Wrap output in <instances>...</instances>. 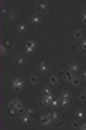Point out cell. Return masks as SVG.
Listing matches in <instances>:
<instances>
[{"mask_svg":"<svg viewBox=\"0 0 86 130\" xmlns=\"http://www.w3.org/2000/svg\"><path fill=\"white\" fill-rule=\"evenodd\" d=\"M10 87H12V90H15V92H20V90L25 87V80H23L22 77H15V78L12 80Z\"/></svg>","mask_w":86,"mask_h":130,"instance_id":"6da1fadb","label":"cell"},{"mask_svg":"<svg viewBox=\"0 0 86 130\" xmlns=\"http://www.w3.org/2000/svg\"><path fill=\"white\" fill-rule=\"evenodd\" d=\"M65 77H66V82H68V84H71L73 87H79V85H81V80H79L73 72H66V73H65Z\"/></svg>","mask_w":86,"mask_h":130,"instance_id":"7a4b0ae2","label":"cell"},{"mask_svg":"<svg viewBox=\"0 0 86 130\" xmlns=\"http://www.w3.org/2000/svg\"><path fill=\"white\" fill-rule=\"evenodd\" d=\"M7 105L13 107L15 110H18L20 113H22V112H25V105H23V102H22V100H18V99H12V100H8Z\"/></svg>","mask_w":86,"mask_h":130,"instance_id":"3957f363","label":"cell"},{"mask_svg":"<svg viewBox=\"0 0 86 130\" xmlns=\"http://www.w3.org/2000/svg\"><path fill=\"white\" fill-rule=\"evenodd\" d=\"M51 122H53V117H51V113H43V115H40V119H38V123H40L41 127H46V125H50Z\"/></svg>","mask_w":86,"mask_h":130,"instance_id":"277c9868","label":"cell"},{"mask_svg":"<svg viewBox=\"0 0 86 130\" xmlns=\"http://www.w3.org/2000/svg\"><path fill=\"white\" fill-rule=\"evenodd\" d=\"M35 48H37V43H35V40H26L25 42V54H33Z\"/></svg>","mask_w":86,"mask_h":130,"instance_id":"5b68a950","label":"cell"},{"mask_svg":"<svg viewBox=\"0 0 86 130\" xmlns=\"http://www.w3.org/2000/svg\"><path fill=\"white\" fill-rule=\"evenodd\" d=\"M2 47H5L7 50H10L12 47H13V38L10 37V35H7V37L2 38Z\"/></svg>","mask_w":86,"mask_h":130,"instance_id":"8992f818","label":"cell"},{"mask_svg":"<svg viewBox=\"0 0 86 130\" xmlns=\"http://www.w3.org/2000/svg\"><path fill=\"white\" fill-rule=\"evenodd\" d=\"M37 8L40 13H46L50 10V4L48 2H37Z\"/></svg>","mask_w":86,"mask_h":130,"instance_id":"52a82bcc","label":"cell"},{"mask_svg":"<svg viewBox=\"0 0 86 130\" xmlns=\"http://www.w3.org/2000/svg\"><path fill=\"white\" fill-rule=\"evenodd\" d=\"M18 113H20L18 110H15L13 107H10V105H7V110H5V115H7L8 119H15V117H17Z\"/></svg>","mask_w":86,"mask_h":130,"instance_id":"ba28073f","label":"cell"},{"mask_svg":"<svg viewBox=\"0 0 86 130\" xmlns=\"http://www.w3.org/2000/svg\"><path fill=\"white\" fill-rule=\"evenodd\" d=\"M48 69H50V63L46 60H40L38 62V70H40V72H48Z\"/></svg>","mask_w":86,"mask_h":130,"instance_id":"9c48e42d","label":"cell"},{"mask_svg":"<svg viewBox=\"0 0 86 130\" xmlns=\"http://www.w3.org/2000/svg\"><path fill=\"white\" fill-rule=\"evenodd\" d=\"M15 67H18V69H23L25 67V57H22V55H18V57H15Z\"/></svg>","mask_w":86,"mask_h":130,"instance_id":"30bf717a","label":"cell"},{"mask_svg":"<svg viewBox=\"0 0 86 130\" xmlns=\"http://www.w3.org/2000/svg\"><path fill=\"white\" fill-rule=\"evenodd\" d=\"M30 119H32V115H28L26 112H22V113H20V122L22 123H28Z\"/></svg>","mask_w":86,"mask_h":130,"instance_id":"8fae6325","label":"cell"},{"mask_svg":"<svg viewBox=\"0 0 86 130\" xmlns=\"http://www.w3.org/2000/svg\"><path fill=\"white\" fill-rule=\"evenodd\" d=\"M48 84L53 85V87H55V85H60V77H58V75H51L48 78Z\"/></svg>","mask_w":86,"mask_h":130,"instance_id":"7c38bea8","label":"cell"},{"mask_svg":"<svg viewBox=\"0 0 86 130\" xmlns=\"http://www.w3.org/2000/svg\"><path fill=\"white\" fill-rule=\"evenodd\" d=\"M70 105V99H60V107L61 108H68Z\"/></svg>","mask_w":86,"mask_h":130,"instance_id":"4fadbf2b","label":"cell"},{"mask_svg":"<svg viewBox=\"0 0 86 130\" xmlns=\"http://www.w3.org/2000/svg\"><path fill=\"white\" fill-rule=\"evenodd\" d=\"M68 72H78V63H70V67H68Z\"/></svg>","mask_w":86,"mask_h":130,"instance_id":"5bb4252c","label":"cell"},{"mask_svg":"<svg viewBox=\"0 0 86 130\" xmlns=\"http://www.w3.org/2000/svg\"><path fill=\"white\" fill-rule=\"evenodd\" d=\"M38 82H40V78H38V75H30V84H32V85H37Z\"/></svg>","mask_w":86,"mask_h":130,"instance_id":"9a60e30c","label":"cell"},{"mask_svg":"<svg viewBox=\"0 0 86 130\" xmlns=\"http://www.w3.org/2000/svg\"><path fill=\"white\" fill-rule=\"evenodd\" d=\"M73 37H75V38H83V30H81V28L75 30V32H73Z\"/></svg>","mask_w":86,"mask_h":130,"instance_id":"2e32d148","label":"cell"},{"mask_svg":"<svg viewBox=\"0 0 86 130\" xmlns=\"http://www.w3.org/2000/svg\"><path fill=\"white\" fill-rule=\"evenodd\" d=\"M30 22H32V23H35V25H37V23H40V22H41L40 15H33V17L30 19Z\"/></svg>","mask_w":86,"mask_h":130,"instance_id":"e0dca14e","label":"cell"},{"mask_svg":"<svg viewBox=\"0 0 86 130\" xmlns=\"http://www.w3.org/2000/svg\"><path fill=\"white\" fill-rule=\"evenodd\" d=\"M70 92H68V90H63V92L60 93V99H70Z\"/></svg>","mask_w":86,"mask_h":130,"instance_id":"ac0fdd59","label":"cell"},{"mask_svg":"<svg viewBox=\"0 0 86 130\" xmlns=\"http://www.w3.org/2000/svg\"><path fill=\"white\" fill-rule=\"evenodd\" d=\"M17 30H18V32H25L26 25H25V23H18V25H17Z\"/></svg>","mask_w":86,"mask_h":130,"instance_id":"d6986e66","label":"cell"},{"mask_svg":"<svg viewBox=\"0 0 86 130\" xmlns=\"http://www.w3.org/2000/svg\"><path fill=\"white\" fill-rule=\"evenodd\" d=\"M0 15H2V20L5 19V17L8 15V8H5V7H2V13H0Z\"/></svg>","mask_w":86,"mask_h":130,"instance_id":"ffe728a7","label":"cell"},{"mask_svg":"<svg viewBox=\"0 0 86 130\" xmlns=\"http://www.w3.org/2000/svg\"><path fill=\"white\" fill-rule=\"evenodd\" d=\"M83 117H84V112H83V110H78V112H76V119H83Z\"/></svg>","mask_w":86,"mask_h":130,"instance_id":"44dd1931","label":"cell"},{"mask_svg":"<svg viewBox=\"0 0 86 130\" xmlns=\"http://www.w3.org/2000/svg\"><path fill=\"white\" fill-rule=\"evenodd\" d=\"M25 112L28 115H35V112H37V110H35V108H25Z\"/></svg>","mask_w":86,"mask_h":130,"instance_id":"7402d4cb","label":"cell"},{"mask_svg":"<svg viewBox=\"0 0 86 130\" xmlns=\"http://www.w3.org/2000/svg\"><path fill=\"white\" fill-rule=\"evenodd\" d=\"M5 54H7V48H5V47H2V45H0V55L4 57Z\"/></svg>","mask_w":86,"mask_h":130,"instance_id":"603a6c76","label":"cell"},{"mask_svg":"<svg viewBox=\"0 0 86 130\" xmlns=\"http://www.w3.org/2000/svg\"><path fill=\"white\" fill-rule=\"evenodd\" d=\"M81 20H83V25H86V10H83V15H81Z\"/></svg>","mask_w":86,"mask_h":130,"instance_id":"cb8c5ba5","label":"cell"},{"mask_svg":"<svg viewBox=\"0 0 86 130\" xmlns=\"http://www.w3.org/2000/svg\"><path fill=\"white\" fill-rule=\"evenodd\" d=\"M79 128H81V130H86V122H83L81 125H79Z\"/></svg>","mask_w":86,"mask_h":130,"instance_id":"d4e9b609","label":"cell"},{"mask_svg":"<svg viewBox=\"0 0 86 130\" xmlns=\"http://www.w3.org/2000/svg\"><path fill=\"white\" fill-rule=\"evenodd\" d=\"M83 75H84V78H86V70H84V72H83Z\"/></svg>","mask_w":86,"mask_h":130,"instance_id":"484cf974","label":"cell"},{"mask_svg":"<svg viewBox=\"0 0 86 130\" xmlns=\"http://www.w3.org/2000/svg\"><path fill=\"white\" fill-rule=\"evenodd\" d=\"M84 93H86V90H84Z\"/></svg>","mask_w":86,"mask_h":130,"instance_id":"4316f807","label":"cell"}]
</instances>
